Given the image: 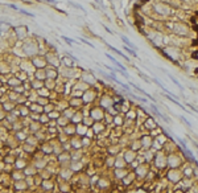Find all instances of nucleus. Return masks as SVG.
<instances>
[{
  "label": "nucleus",
  "mask_w": 198,
  "mask_h": 193,
  "mask_svg": "<svg viewBox=\"0 0 198 193\" xmlns=\"http://www.w3.org/2000/svg\"><path fill=\"white\" fill-rule=\"evenodd\" d=\"M153 9L155 12L160 13V15H171L172 13V8L169 7V5H166L165 3H156V4L153 5Z\"/></svg>",
  "instance_id": "nucleus-1"
},
{
  "label": "nucleus",
  "mask_w": 198,
  "mask_h": 193,
  "mask_svg": "<svg viewBox=\"0 0 198 193\" xmlns=\"http://www.w3.org/2000/svg\"><path fill=\"white\" fill-rule=\"evenodd\" d=\"M173 32L178 36H188L189 35V28L186 27L184 22H174L173 24Z\"/></svg>",
  "instance_id": "nucleus-2"
},
{
  "label": "nucleus",
  "mask_w": 198,
  "mask_h": 193,
  "mask_svg": "<svg viewBox=\"0 0 198 193\" xmlns=\"http://www.w3.org/2000/svg\"><path fill=\"white\" fill-rule=\"evenodd\" d=\"M103 42H104V44H106V46L110 50H112V52H114V53H116L118 56H120V57H123L124 59H126V61H129V58L127 57V56L124 54V53H121V52H120V50H119V49H116V48H114V46H112V45H110L108 42H106V41H103Z\"/></svg>",
  "instance_id": "nucleus-3"
},
{
  "label": "nucleus",
  "mask_w": 198,
  "mask_h": 193,
  "mask_svg": "<svg viewBox=\"0 0 198 193\" xmlns=\"http://www.w3.org/2000/svg\"><path fill=\"white\" fill-rule=\"evenodd\" d=\"M106 57L107 58H108L110 59V61H111L112 62V64H114V65H116V66L119 67V69H120V70H123V72H127V69H126V66H124V65H121L120 64V62H119L118 61V59H115L114 57H112V56L111 54H108V53H106Z\"/></svg>",
  "instance_id": "nucleus-4"
},
{
  "label": "nucleus",
  "mask_w": 198,
  "mask_h": 193,
  "mask_svg": "<svg viewBox=\"0 0 198 193\" xmlns=\"http://www.w3.org/2000/svg\"><path fill=\"white\" fill-rule=\"evenodd\" d=\"M151 109H152V111H153L155 114H156V115H157V116H158V118H160V119H163V120H165L166 123H171V120H169L168 118H165V116H164L163 114H161V112L158 111V110H157V107L155 106V104H151Z\"/></svg>",
  "instance_id": "nucleus-5"
},
{
  "label": "nucleus",
  "mask_w": 198,
  "mask_h": 193,
  "mask_svg": "<svg viewBox=\"0 0 198 193\" xmlns=\"http://www.w3.org/2000/svg\"><path fill=\"white\" fill-rule=\"evenodd\" d=\"M120 38H121V41L124 42V45H127V46H129V48H132V49L137 50V46H136V45L132 44V42L129 41V38H128V37H126L124 35H120Z\"/></svg>",
  "instance_id": "nucleus-6"
},
{
  "label": "nucleus",
  "mask_w": 198,
  "mask_h": 193,
  "mask_svg": "<svg viewBox=\"0 0 198 193\" xmlns=\"http://www.w3.org/2000/svg\"><path fill=\"white\" fill-rule=\"evenodd\" d=\"M166 74H168V73H166ZM168 77H169V78H171V79H172V82H173V83H174V85H176V86H178V87H180V90H181V91H184V90H185V89H184V86H182V85H181V83H180V82H178V81H177V79H176V78H174V77H173V75H172V74H168Z\"/></svg>",
  "instance_id": "nucleus-7"
},
{
  "label": "nucleus",
  "mask_w": 198,
  "mask_h": 193,
  "mask_svg": "<svg viewBox=\"0 0 198 193\" xmlns=\"http://www.w3.org/2000/svg\"><path fill=\"white\" fill-rule=\"evenodd\" d=\"M180 119H181V120H182V122H184V123H185V124H186V126H188V127H189V128H191V123H190V122H189V120H188V119H185V116L180 115Z\"/></svg>",
  "instance_id": "nucleus-8"
},
{
  "label": "nucleus",
  "mask_w": 198,
  "mask_h": 193,
  "mask_svg": "<svg viewBox=\"0 0 198 193\" xmlns=\"http://www.w3.org/2000/svg\"><path fill=\"white\" fill-rule=\"evenodd\" d=\"M69 4L72 5V7H74V8H77V9H82V11H85L83 8H82V5H79L77 4V3H74V1H69Z\"/></svg>",
  "instance_id": "nucleus-9"
},
{
  "label": "nucleus",
  "mask_w": 198,
  "mask_h": 193,
  "mask_svg": "<svg viewBox=\"0 0 198 193\" xmlns=\"http://www.w3.org/2000/svg\"><path fill=\"white\" fill-rule=\"evenodd\" d=\"M62 40H65V41H67V44H69V45H72L73 42H75L73 38H69V37H66V36H62Z\"/></svg>",
  "instance_id": "nucleus-10"
},
{
  "label": "nucleus",
  "mask_w": 198,
  "mask_h": 193,
  "mask_svg": "<svg viewBox=\"0 0 198 193\" xmlns=\"http://www.w3.org/2000/svg\"><path fill=\"white\" fill-rule=\"evenodd\" d=\"M81 41L83 42V44H86L87 46H90V48H94V44H91V42H89L87 40H85V38H81Z\"/></svg>",
  "instance_id": "nucleus-11"
},
{
  "label": "nucleus",
  "mask_w": 198,
  "mask_h": 193,
  "mask_svg": "<svg viewBox=\"0 0 198 193\" xmlns=\"http://www.w3.org/2000/svg\"><path fill=\"white\" fill-rule=\"evenodd\" d=\"M103 28H104V29H106V32H107V33H110V35H114V32H111V29H110L108 27H106V25H103Z\"/></svg>",
  "instance_id": "nucleus-12"
},
{
  "label": "nucleus",
  "mask_w": 198,
  "mask_h": 193,
  "mask_svg": "<svg viewBox=\"0 0 198 193\" xmlns=\"http://www.w3.org/2000/svg\"><path fill=\"white\" fill-rule=\"evenodd\" d=\"M46 3H49V4H57V1L56 0H45Z\"/></svg>",
  "instance_id": "nucleus-13"
}]
</instances>
